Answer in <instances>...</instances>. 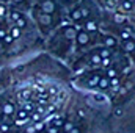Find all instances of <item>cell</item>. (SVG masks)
<instances>
[{"mask_svg":"<svg viewBox=\"0 0 135 133\" xmlns=\"http://www.w3.org/2000/svg\"><path fill=\"white\" fill-rule=\"evenodd\" d=\"M6 14H8V9H6V6L0 2V17H5Z\"/></svg>","mask_w":135,"mask_h":133,"instance_id":"9","label":"cell"},{"mask_svg":"<svg viewBox=\"0 0 135 133\" xmlns=\"http://www.w3.org/2000/svg\"><path fill=\"white\" fill-rule=\"evenodd\" d=\"M14 111H16V108L11 102H5L2 105V114L3 116H11V114H14Z\"/></svg>","mask_w":135,"mask_h":133,"instance_id":"5","label":"cell"},{"mask_svg":"<svg viewBox=\"0 0 135 133\" xmlns=\"http://www.w3.org/2000/svg\"><path fill=\"white\" fill-rule=\"evenodd\" d=\"M21 33H22V28L17 27V25H13V27L9 28V34H11L13 39H19V38H21Z\"/></svg>","mask_w":135,"mask_h":133,"instance_id":"8","label":"cell"},{"mask_svg":"<svg viewBox=\"0 0 135 133\" xmlns=\"http://www.w3.org/2000/svg\"><path fill=\"white\" fill-rule=\"evenodd\" d=\"M99 41L102 42V45H105V47L115 49V47L118 45V39H116L113 34H102L101 38H99Z\"/></svg>","mask_w":135,"mask_h":133,"instance_id":"3","label":"cell"},{"mask_svg":"<svg viewBox=\"0 0 135 133\" xmlns=\"http://www.w3.org/2000/svg\"><path fill=\"white\" fill-rule=\"evenodd\" d=\"M38 9L47 14H55L61 9V6L57 0H38Z\"/></svg>","mask_w":135,"mask_h":133,"instance_id":"2","label":"cell"},{"mask_svg":"<svg viewBox=\"0 0 135 133\" xmlns=\"http://www.w3.org/2000/svg\"><path fill=\"white\" fill-rule=\"evenodd\" d=\"M0 2H2V3H5V2H6V0H0Z\"/></svg>","mask_w":135,"mask_h":133,"instance_id":"12","label":"cell"},{"mask_svg":"<svg viewBox=\"0 0 135 133\" xmlns=\"http://www.w3.org/2000/svg\"><path fill=\"white\" fill-rule=\"evenodd\" d=\"M69 133H80V129H79L77 125H74V127H72V129L69 130Z\"/></svg>","mask_w":135,"mask_h":133,"instance_id":"11","label":"cell"},{"mask_svg":"<svg viewBox=\"0 0 135 133\" xmlns=\"http://www.w3.org/2000/svg\"><path fill=\"white\" fill-rule=\"evenodd\" d=\"M86 32H90V33H98V30H99V24H98V21H94V19H86V21H83V25H82Z\"/></svg>","mask_w":135,"mask_h":133,"instance_id":"4","label":"cell"},{"mask_svg":"<svg viewBox=\"0 0 135 133\" xmlns=\"http://www.w3.org/2000/svg\"><path fill=\"white\" fill-rule=\"evenodd\" d=\"M35 21L39 27V30L42 32V34H47L54 27H55V19H54V14H47V13H42L41 9L35 11Z\"/></svg>","mask_w":135,"mask_h":133,"instance_id":"1","label":"cell"},{"mask_svg":"<svg viewBox=\"0 0 135 133\" xmlns=\"http://www.w3.org/2000/svg\"><path fill=\"white\" fill-rule=\"evenodd\" d=\"M16 6H22V5H25L27 3V0H11Z\"/></svg>","mask_w":135,"mask_h":133,"instance_id":"10","label":"cell"},{"mask_svg":"<svg viewBox=\"0 0 135 133\" xmlns=\"http://www.w3.org/2000/svg\"><path fill=\"white\" fill-rule=\"evenodd\" d=\"M8 16H9V21H11V22H14V24H16V22H19L21 19H24V14H22L19 9H14V8H13L11 11H8Z\"/></svg>","mask_w":135,"mask_h":133,"instance_id":"7","label":"cell"},{"mask_svg":"<svg viewBox=\"0 0 135 133\" xmlns=\"http://www.w3.org/2000/svg\"><path fill=\"white\" fill-rule=\"evenodd\" d=\"M110 88V78L104 74L101 78H99V81H98V89L99 91H105V89H108Z\"/></svg>","mask_w":135,"mask_h":133,"instance_id":"6","label":"cell"}]
</instances>
